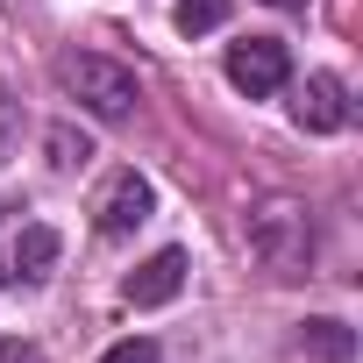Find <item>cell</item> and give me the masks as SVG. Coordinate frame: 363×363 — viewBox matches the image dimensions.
I'll list each match as a JSON object with an SVG mask.
<instances>
[{"label":"cell","mask_w":363,"mask_h":363,"mask_svg":"<svg viewBox=\"0 0 363 363\" xmlns=\"http://www.w3.org/2000/svg\"><path fill=\"white\" fill-rule=\"evenodd\" d=\"M57 250H65V242H57L50 221H22V207H8V221H0V278L36 285V278H50Z\"/></svg>","instance_id":"obj_3"},{"label":"cell","mask_w":363,"mask_h":363,"mask_svg":"<svg viewBox=\"0 0 363 363\" xmlns=\"http://www.w3.org/2000/svg\"><path fill=\"white\" fill-rule=\"evenodd\" d=\"M8 121H15V107H8V86H0V135H8Z\"/></svg>","instance_id":"obj_13"},{"label":"cell","mask_w":363,"mask_h":363,"mask_svg":"<svg viewBox=\"0 0 363 363\" xmlns=\"http://www.w3.org/2000/svg\"><path fill=\"white\" fill-rule=\"evenodd\" d=\"M0 363H43L36 342H0Z\"/></svg>","instance_id":"obj_12"},{"label":"cell","mask_w":363,"mask_h":363,"mask_svg":"<svg viewBox=\"0 0 363 363\" xmlns=\"http://www.w3.org/2000/svg\"><path fill=\"white\" fill-rule=\"evenodd\" d=\"M50 79H57V93H65V100H79V107H86V114H100V121H128V114H135V100H143L135 72H128V65H114V57H100V50H65V57L50 65Z\"/></svg>","instance_id":"obj_1"},{"label":"cell","mask_w":363,"mask_h":363,"mask_svg":"<svg viewBox=\"0 0 363 363\" xmlns=\"http://www.w3.org/2000/svg\"><path fill=\"white\" fill-rule=\"evenodd\" d=\"M100 363H157V342H150V335H128V342H114Z\"/></svg>","instance_id":"obj_11"},{"label":"cell","mask_w":363,"mask_h":363,"mask_svg":"<svg viewBox=\"0 0 363 363\" xmlns=\"http://www.w3.org/2000/svg\"><path fill=\"white\" fill-rule=\"evenodd\" d=\"M242 235H250V257H257L271 278H299L306 257H313V214H306V200H285V193L257 200Z\"/></svg>","instance_id":"obj_2"},{"label":"cell","mask_w":363,"mask_h":363,"mask_svg":"<svg viewBox=\"0 0 363 363\" xmlns=\"http://www.w3.org/2000/svg\"><path fill=\"white\" fill-rule=\"evenodd\" d=\"M285 79H292V50H285L278 36H250V43H235V50H228V86H235V93L271 100Z\"/></svg>","instance_id":"obj_4"},{"label":"cell","mask_w":363,"mask_h":363,"mask_svg":"<svg viewBox=\"0 0 363 363\" xmlns=\"http://www.w3.org/2000/svg\"><path fill=\"white\" fill-rule=\"evenodd\" d=\"M150 207H157L150 178H143V171H114L107 193L93 200V228H100V235H135V228L150 221Z\"/></svg>","instance_id":"obj_5"},{"label":"cell","mask_w":363,"mask_h":363,"mask_svg":"<svg viewBox=\"0 0 363 363\" xmlns=\"http://www.w3.org/2000/svg\"><path fill=\"white\" fill-rule=\"evenodd\" d=\"M43 143H50V164H57V171H79V164L93 157V143H86V135H72V128H50Z\"/></svg>","instance_id":"obj_10"},{"label":"cell","mask_w":363,"mask_h":363,"mask_svg":"<svg viewBox=\"0 0 363 363\" xmlns=\"http://www.w3.org/2000/svg\"><path fill=\"white\" fill-rule=\"evenodd\" d=\"M292 121H299L306 135H342V128H349V86H342L335 72H313V79L299 86V100H292Z\"/></svg>","instance_id":"obj_6"},{"label":"cell","mask_w":363,"mask_h":363,"mask_svg":"<svg viewBox=\"0 0 363 363\" xmlns=\"http://www.w3.org/2000/svg\"><path fill=\"white\" fill-rule=\"evenodd\" d=\"M299 342H306V356H328V363H349V356H356V335H349L342 320H306Z\"/></svg>","instance_id":"obj_8"},{"label":"cell","mask_w":363,"mask_h":363,"mask_svg":"<svg viewBox=\"0 0 363 363\" xmlns=\"http://www.w3.org/2000/svg\"><path fill=\"white\" fill-rule=\"evenodd\" d=\"M228 22V0H178V36H207Z\"/></svg>","instance_id":"obj_9"},{"label":"cell","mask_w":363,"mask_h":363,"mask_svg":"<svg viewBox=\"0 0 363 363\" xmlns=\"http://www.w3.org/2000/svg\"><path fill=\"white\" fill-rule=\"evenodd\" d=\"M264 8H306V0H264Z\"/></svg>","instance_id":"obj_14"},{"label":"cell","mask_w":363,"mask_h":363,"mask_svg":"<svg viewBox=\"0 0 363 363\" xmlns=\"http://www.w3.org/2000/svg\"><path fill=\"white\" fill-rule=\"evenodd\" d=\"M178 285H186V250H157L150 264L128 271L121 299H128V306H164V299H178Z\"/></svg>","instance_id":"obj_7"}]
</instances>
